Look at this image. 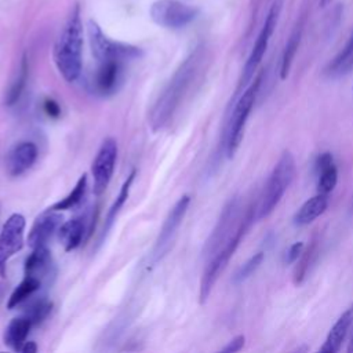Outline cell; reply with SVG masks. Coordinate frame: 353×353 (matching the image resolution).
Instances as JSON below:
<instances>
[{
    "label": "cell",
    "mask_w": 353,
    "mask_h": 353,
    "mask_svg": "<svg viewBox=\"0 0 353 353\" xmlns=\"http://www.w3.org/2000/svg\"><path fill=\"white\" fill-rule=\"evenodd\" d=\"M201 52L194 51L174 73L167 85L156 98L149 112V125L153 131L165 128L172 120L176 109L186 98L199 73Z\"/></svg>",
    "instance_id": "1"
},
{
    "label": "cell",
    "mask_w": 353,
    "mask_h": 353,
    "mask_svg": "<svg viewBox=\"0 0 353 353\" xmlns=\"http://www.w3.org/2000/svg\"><path fill=\"white\" fill-rule=\"evenodd\" d=\"M256 207H258V204L256 205L250 204L245 208V211L243 212L236 229L229 236V239L211 256L207 258V263H205V268L203 270L201 280H200V288H199V301H200V303L207 302V299L210 298V295L212 292V288H214L216 280L219 279L221 273L228 266L230 258L233 256V254L239 248L241 240L244 239V236L250 230L251 225L256 219Z\"/></svg>",
    "instance_id": "2"
},
{
    "label": "cell",
    "mask_w": 353,
    "mask_h": 353,
    "mask_svg": "<svg viewBox=\"0 0 353 353\" xmlns=\"http://www.w3.org/2000/svg\"><path fill=\"white\" fill-rule=\"evenodd\" d=\"M83 26L80 8L74 6L70 11L54 46V62L59 74L69 83L79 79L81 73Z\"/></svg>",
    "instance_id": "3"
},
{
    "label": "cell",
    "mask_w": 353,
    "mask_h": 353,
    "mask_svg": "<svg viewBox=\"0 0 353 353\" xmlns=\"http://www.w3.org/2000/svg\"><path fill=\"white\" fill-rule=\"evenodd\" d=\"M263 74H265L263 70L259 72L251 80V83L245 87V90L233 102V109L230 110L229 120L226 121L225 132L222 137L223 150L229 159H232L236 154V152L243 141L244 128H245L248 116L252 110V106H254V103L258 98V94L261 91Z\"/></svg>",
    "instance_id": "4"
},
{
    "label": "cell",
    "mask_w": 353,
    "mask_h": 353,
    "mask_svg": "<svg viewBox=\"0 0 353 353\" xmlns=\"http://www.w3.org/2000/svg\"><path fill=\"white\" fill-rule=\"evenodd\" d=\"M295 174L296 165L294 156L290 150H284L277 163L274 164L262 189L256 207V219H263L274 211L285 190L292 183Z\"/></svg>",
    "instance_id": "5"
},
{
    "label": "cell",
    "mask_w": 353,
    "mask_h": 353,
    "mask_svg": "<svg viewBox=\"0 0 353 353\" xmlns=\"http://www.w3.org/2000/svg\"><path fill=\"white\" fill-rule=\"evenodd\" d=\"M280 11H281V1L277 0L272 4L268 15H266V19L263 22V26L254 43V47L250 52V57L243 68V73L240 76V80H239V84H237V88L230 99V105H233V102L236 101V98L243 92V90H245V87L251 83V80L254 79V73L256 70V68L259 66V63L262 62L263 59V55L268 50V46H269V41H270V37L274 32V28L277 25V21H279V15H280Z\"/></svg>",
    "instance_id": "6"
},
{
    "label": "cell",
    "mask_w": 353,
    "mask_h": 353,
    "mask_svg": "<svg viewBox=\"0 0 353 353\" xmlns=\"http://www.w3.org/2000/svg\"><path fill=\"white\" fill-rule=\"evenodd\" d=\"M87 32H88V40H90L92 55L98 62H106V61L125 62V61L139 58L142 55L141 48L131 44L119 43L106 37L102 29L99 28V25L94 19L88 21Z\"/></svg>",
    "instance_id": "7"
},
{
    "label": "cell",
    "mask_w": 353,
    "mask_h": 353,
    "mask_svg": "<svg viewBox=\"0 0 353 353\" xmlns=\"http://www.w3.org/2000/svg\"><path fill=\"white\" fill-rule=\"evenodd\" d=\"M197 12L199 10L196 7L179 0H156L149 10L154 23L170 29H178L188 25L196 18Z\"/></svg>",
    "instance_id": "8"
},
{
    "label": "cell",
    "mask_w": 353,
    "mask_h": 353,
    "mask_svg": "<svg viewBox=\"0 0 353 353\" xmlns=\"http://www.w3.org/2000/svg\"><path fill=\"white\" fill-rule=\"evenodd\" d=\"M25 216L19 212L11 214L0 232V276L4 277L7 263L12 255L22 250L25 243Z\"/></svg>",
    "instance_id": "9"
},
{
    "label": "cell",
    "mask_w": 353,
    "mask_h": 353,
    "mask_svg": "<svg viewBox=\"0 0 353 353\" xmlns=\"http://www.w3.org/2000/svg\"><path fill=\"white\" fill-rule=\"evenodd\" d=\"M117 160V142L113 138H106L92 161L91 174H92V193L101 196L110 183V179L114 172Z\"/></svg>",
    "instance_id": "10"
},
{
    "label": "cell",
    "mask_w": 353,
    "mask_h": 353,
    "mask_svg": "<svg viewBox=\"0 0 353 353\" xmlns=\"http://www.w3.org/2000/svg\"><path fill=\"white\" fill-rule=\"evenodd\" d=\"M190 204V196L183 194L179 197V200L174 204V207L170 210L167 218L164 219V223L159 232V236L156 239L153 251H152V262L157 263L168 251L171 241L174 240L186 212Z\"/></svg>",
    "instance_id": "11"
},
{
    "label": "cell",
    "mask_w": 353,
    "mask_h": 353,
    "mask_svg": "<svg viewBox=\"0 0 353 353\" xmlns=\"http://www.w3.org/2000/svg\"><path fill=\"white\" fill-rule=\"evenodd\" d=\"M241 215L243 214H241L240 199L237 196H234L223 207V210L219 215V219H218L214 230L211 232V234H210V237L205 243V247H204V256L205 258L211 256L229 239V236L236 229Z\"/></svg>",
    "instance_id": "12"
},
{
    "label": "cell",
    "mask_w": 353,
    "mask_h": 353,
    "mask_svg": "<svg viewBox=\"0 0 353 353\" xmlns=\"http://www.w3.org/2000/svg\"><path fill=\"white\" fill-rule=\"evenodd\" d=\"M62 214L61 211L47 208L39 216H36L29 234H28V244L30 248L47 245L51 237L58 233L59 226L62 225Z\"/></svg>",
    "instance_id": "13"
},
{
    "label": "cell",
    "mask_w": 353,
    "mask_h": 353,
    "mask_svg": "<svg viewBox=\"0 0 353 353\" xmlns=\"http://www.w3.org/2000/svg\"><path fill=\"white\" fill-rule=\"evenodd\" d=\"M37 160V146L32 141L15 143L6 156V170L10 176H19L32 168Z\"/></svg>",
    "instance_id": "14"
},
{
    "label": "cell",
    "mask_w": 353,
    "mask_h": 353,
    "mask_svg": "<svg viewBox=\"0 0 353 353\" xmlns=\"http://www.w3.org/2000/svg\"><path fill=\"white\" fill-rule=\"evenodd\" d=\"M123 81V62L106 61L99 62V68L94 76L92 88L101 97L113 95Z\"/></svg>",
    "instance_id": "15"
},
{
    "label": "cell",
    "mask_w": 353,
    "mask_h": 353,
    "mask_svg": "<svg viewBox=\"0 0 353 353\" xmlns=\"http://www.w3.org/2000/svg\"><path fill=\"white\" fill-rule=\"evenodd\" d=\"M54 273V261L47 245L32 248L30 255L25 261V276L34 277L44 284L50 281Z\"/></svg>",
    "instance_id": "16"
},
{
    "label": "cell",
    "mask_w": 353,
    "mask_h": 353,
    "mask_svg": "<svg viewBox=\"0 0 353 353\" xmlns=\"http://www.w3.org/2000/svg\"><path fill=\"white\" fill-rule=\"evenodd\" d=\"M314 168L317 174V192L324 194L331 193L338 183V168L332 153H320L316 159Z\"/></svg>",
    "instance_id": "17"
},
{
    "label": "cell",
    "mask_w": 353,
    "mask_h": 353,
    "mask_svg": "<svg viewBox=\"0 0 353 353\" xmlns=\"http://www.w3.org/2000/svg\"><path fill=\"white\" fill-rule=\"evenodd\" d=\"M352 324H353V305L350 307H347L338 317L335 324L331 327L324 343L320 346L319 352H321V353H336L341 349Z\"/></svg>",
    "instance_id": "18"
},
{
    "label": "cell",
    "mask_w": 353,
    "mask_h": 353,
    "mask_svg": "<svg viewBox=\"0 0 353 353\" xmlns=\"http://www.w3.org/2000/svg\"><path fill=\"white\" fill-rule=\"evenodd\" d=\"M328 207V194L319 193L307 199L294 214L292 223L295 226H306L316 218L323 215Z\"/></svg>",
    "instance_id": "19"
},
{
    "label": "cell",
    "mask_w": 353,
    "mask_h": 353,
    "mask_svg": "<svg viewBox=\"0 0 353 353\" xmlns=\"http://www.w3.org/2000/svg\"><path fill=\"white\" fill-rule=\"evenodd\" d=\"M32 327H33V323L28 316L22 314V316L14 317L4 330V336H3L4 345H7L12 350L19 352L21 346L26 342V338Z\"/></svg>",
    "instance_id": "20"
},
{
    "label": "cell",
    "mask_w": 353,
    "mask_h": 353,
    "mask_svg": "<svg viewBox=\"0 0 353 353\" xmlns=\"http://www.w3.org/2000/svg\"><path fill=\"white\" fill-rule=\"evenodd\" d=\"M353 69V32L347 39L343 48L327 65L324 74L330 79H339Z\"/></svg>",
    "instance_id": "21"
},
{
    "label": "cell",
    "mask_w": 353,
    "mask_h": 353,
    "mask_svg": "<svg viewBox=\"0 0 353 353\" xmlns=\"http://www.w3.org/2000/svg\"><path fill=\"white\" fill-rule=\"evenodd\" d=\"M84 232V221L81 218H73L66 222H62V225L58 229V237L65 251L69 252L76 250L83 241Z\"/></svg>",
    "instance_id": "22"
},
{
    "label": "cell",
    "mask_w": 353,
    "mask_h": 353,
    "mask_svg": "<svg viewBox=\"0 0 353 353\" xmlns=\"http://www.w3.org/2000/svg\"><path fill=\"white\" fill-rule=\"evenodd\" d=\"M135 174H137L135 171H132L131 174H128V176L125 178V181L123 182V185H121V188H120V192H119L116 200H114L113 204L110 205V208H109V211H108V214H106L105 222H103V229H102V233H101V241L106 237V234H108L109 230L112 229V226H113V223H114V221H116V218H117L120 210L124 207V204H125V201H127V199H128V196H130V190H131V185H132V182H134V179H135Z\"/></svg>",
    "instance_id": "23"
},
{
    "label": "cell",
    "mask_w": 353,
    "mask_h": 353,
    "mask_svg": "<svg viewBox=\"0 0 353 353\" xmlns=\"http://www.w3.org/2000/svg\"><path fill=\"white\" fill-rule=\"evenodd\" d=\"M301 37H302V23H299L294 28V30L291 32V34L285 43L284 51L281 54V61H280V79L281 80H285L290 74L291 65L294 62V58L296 55L299 43H301Z\"/></svg>",
    "instance_id": "24"
},
{
    "label": "cell",
    "mask_w": 353,
    "mask_h": 353,
    "mask_svg": "<svg viewBox=\"0 0 353 353\" xmlns=\"http://www.w3.org/2000/svg\"><path fill=\"white\" fill-rule=\"evenodd\" d=\"M41 285L43 284H41L40 280H37L34 277H30V276H25L22 279V281L11 292V295L8 298V302H7V307L14 309V307L19 306L26 299L33 296L40 290Z\"/></svg>",
    "instance_id": "25"
},
{
    "label": "cell",
    "mask_w": 353,
    "mask_h": 353,
    "mask_svg": "<svg viewBox=\"0 0 353 353\" xmlns=\"http://www.w3.org/2000/svg\"><path fill=\"white\" fill-rule=\"evenodd\" d=\"M87 174H83L79 181L76 182L74 188L72 189V192L69 194H66L63 199H61L59 201L54 203L51 207V210H57V211H65V210H73L76 208L84 199L85 192H87Z\"/></svg>",
    "instance_id": "26"
},
{
    "label": "cell",
    "mask_w": 353,
    "mask_h": 353,
    "mask_svg": "<svg viewBox=\"0 0 353 353\" xmlns=\"http://www.w3.org/2000/svg\"><path fill=\"white\" fill-rule=\"evenodd\" d=\"M26 79H28V61H26V55H23L21 59L18 73H17L15 79L12 80L8 91L6 94V98H4V103L7 106H12L19 101V98L25 90V85H26Z\"/></svg>",
    "instance_id": "27"
},
{
    "label": "cell",
    "mask_w": 353,
    "mask_h": 353,
    "mask_svg": "<svg viewBox=\"0 0 353 353\" xmlns=\"http://www.w3.org/2000/svg\"><path fill=\"white\" fill-rule=\"evenodd\" d=\"M316 251H317V240H312L309 247L302 251L301 256L298 258V263L295 266V270H294V283L298 285L303 281L307 270H309V266L310 263L313 262V256L316 255Z\"/></svg>",
    "instance_id": "28"
},
{
    "label": "cell",
    "mask_w": 353,
    "mask_h": 353,
    "mask_svg": "<svg viewBox=\"0 0 353 353\" xmlns=\"http://www.w3.org/2000/svg\"><path fill=\"white\" fill-rule=\"evenodd\" d=\"M263 258H265V252H263V251H258V252H255L254 255H251V256L236 270V273L233 274V279H232L233 283H234V284H240V283L245 281V280L261 266Z\"/></svg>",
    "instance_id": "29"
},
{
    "label": "cell",
    "mask_w": 353,
    "mask_h": 353,
    "mask_svg": "<svg viewBox=\"0 0 353 353\" xmlns=\"http://www.w3.org/2000/svg\"><path fill=\"white\" fill-rule=\"evenodd\" d=\"M50 312H51V302L41 298L34 301L23 314L30 319L33 325H36V324H40L48 316Z\"/></svg>",
    "instance_id": "30"
},
{
    "label": "cell",
    "mask_w": 353,
    "mask_h": 353,
    "mask_svg": "<svg viewBox=\"0 0 353 353\" xmlns=\"http://www.w3.org/2000/svg\"><path fill=\"white\" fill-rule=\"evenodd\" d=\"M303 248H305L303 241H295L294 244H291L288 247V250L285 251V254H284V263L285 265H291V263L296 262L298 258L301 256Z\"/></svg>",
    "instance_id": "31"
},
{
    "label": "cell",
    "mask_w": 353,
    "mask_h": 353,
    "mask_svg": "<svg viewBox=\"0 0 353 353\" xmlns=\"http://www.w3.org/2000/svg\"><path fill=\"white\" fill-rule=\"evenodd\" d=\"M244 342H245V336H244V335H237V336H234L232 341H229V342L221 349V352H225V353H234V352H239V350L243 349Z\"/></svg>",
    "instance_id": "32"
},
{
    "label": "cell",
    "mask_w": 353,
    "mask_h": 353,
    "mask_svg": "<svg viewBox=\"0 0 353 353\" xmlns=\"http://www.w3.org/2000/svg\"><path fill=\"white\" fill-rule=\"evenodd\" d=\"M43 109L50 117H58L61 114V108L54 99H46L43 103Z\"/></svg>",
    "instance_id": "33"
},
{
    "label": "cell",
    "mask_w": 353,
    "mask_h": 353,
    "mask_svg": "<svg viewBox=\"0 0 353 353\" xmlns=\"http://www.w3.org/2000/svg\"><path fill=\"white\" fill-rule=\"evenodd\" d=\"M19 352H22V353H36V352H37V345H36L33 341H26V342L21 346Z\"/></svg>",
    "instance_id": "34"
},
{
    "label": "cell",
    "mask_w": 353,
    "mask_h": 353,
    "mask_svg": "<svg viewBox=\"0 0 353 353\" xmlns=\"http://www.w3.org/2000/svg\"><path fill=\"white\" fill-rule=\"evenodd\" d=\"M347 353H353V334H352V338H350V342L347 346Z\"/></svg>",
    "instance_id": "35"
},
{
    "label": "cell",
    "mask_w": 353,
    "mask_h": 353,
    "mask_svg": "<svg viewBox=\"0 0 353 353\" xmlns=\"http://www.w3.org/2000/svg\"><path fill=\"white\" fill-rule=\"evenodd\" d=\"M330 1H331V0H320V4H321L323 7H325V6H327Z\"/></svg>",
    "instance_id": "36"
},
{
    "label": "cell",
    "mask_w": 353,
    "mask_h": 353,
    "mask_svg": "<svg viewBox=\"0 0 353 353\" xmlns=\"http://www.w3.org/2000/svg\"><path fill=\"white\" fill-rule=\"evenodd\" d=\"M350 211L353 212V197H352V204H350Z\"/></svg>",
    "instance_id": "37"
}]
</instances>
